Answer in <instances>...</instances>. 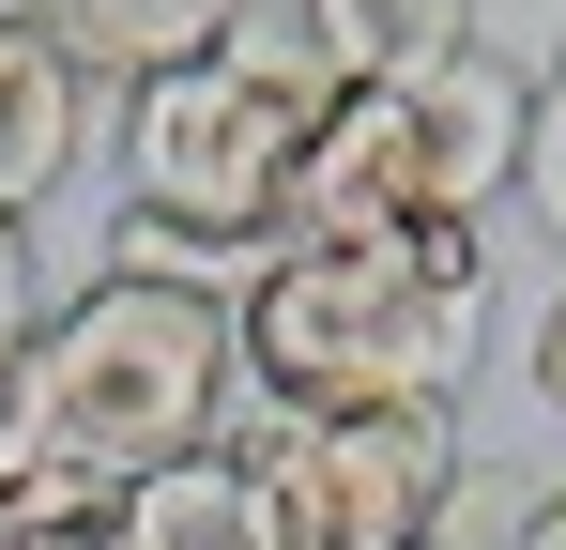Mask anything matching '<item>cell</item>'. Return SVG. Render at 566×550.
<instances>
[{
  "mask_svg": "<svg viewBox=\"0 0 566 550\" xmlns=\"http://www.w3.org/2000/svg\"><path fill=\"white\" fill-rule=\"evenodd\" d=\"M521 123L536 92L490 46L398 92H337V123L306 138V183H291V230L322 245L337 230H490V199H521Z\"/></svg>",
  "mask_w": 566,
  "mask_h": 550,
  "instance_id": "277c9868",
  "label": "cell"
},
{
  "mask_svg": "<svg viewBox=\"0 0 566 550\" xmlns=\"http://www.w3.org/2000/svg\"><path fill=\"white\" fill-rule=\"evenodd\" d=\"M552 77H566V46H552Z\"/></svg>",
  "mask_w": 566,
  "mask_h": 550,
  "instance_id": "9a60e30c",
  "label": "cell"
},
{
  "mask_svg": "<svg viewBox=\"0 0 566 550\" xmlns=\"http://www.w3.org/2000/svg\"><path fill=\"white\" fill-rule=\"evenodd\" d=\"M77 138H93V77H77V46L46 31V0H0V214H15V230L62 199Z\"/></svg>",
  "mask_w": 566,
  "mask_h": 550,
  "instance_id": "8992f818",
  "label": "cell"
},
{
  "mask_svg": "<svg viewBox=\"0 0 566 550\" xmlns=\"http://www.w3.org/2000/svg\"><path fill=\"white\" fill-rule=\"evenodd\" d=\"M46 31L77 46V77H185V62H214L230 31H245V0H46Z\"/></svg>",
  "mask_w": 566,
  "mask_h": 550,
  "instance_id": "9c48e42d",
  "label": "cell"
},
{
  "mask_svg": "<svg viewBox=\"0 0 566 550\" xmlns=\"http://www.w3.org/2000/svg\"><path fill=\"white\" fill-rule=\"evenodd\" d=\"M123 550H276V505H261L245 444H199L169 474H138L123 489Z\"/></svg>",
  "mask_w": 566,
  "mask_h": 550,
  "instance_id": "ba28073f",
  "label": "cell"
},
{
  "mask_svg": "<svg viewBox=\"0 0 566 550\" xmlns=\"http://www.w3.org/2000/svg\"><path fill=\"white\" fill-rule=\"evenodd\" d=\"M490 321V230H291L230 290L261 413H460Z\"/></svg>",
  "mask_w": 566,
  "mask_h": 550,
  "instance_id": "6da1fadb",
  "label": "cell"
},
{
  "mask_svg": "<svg viewBox=\"0 0 566 550\" xmlns=\"http://www.w3.org/2000/svg\"><path fill=\"white\" fill-rule=\"evenodd\" d=\"M521 382H536V413H566V275L536 290V321H521Z\"/></svg>",
  "mask_w": 566,
  "mask_h": 550,
  "instance_id": "7c38bea8",
  "label": "cell"
},
{
  "mask_svg": "<svg viewBox=\"0 0 566 550\" xmlns=\"http://www.w3.org/2000/svg\"><path fill=\"white\" fill-rule=\"evenodd\" d=\"M505 550H566V489H521V520H505Z\"/></svg>",
  "mask_w": 566,
  "mask_h": 550,
  "instance_id": "5bb4252c",
  "label": "cell"
},
{
  "mask_svg": "<svg viewBox=\"0 0 566 550\" xmlns=\"http://www.w3.org/2000/svg\"><path fill=\"white\" fill-rule=\"evenodd\" d=\"M15 398H31V444L93 489H138L169 458L230 444L245 413V337H230V290H169V275H93L77 306L31 321L15 352Z\"/></svg>",
  "mask_w": 566,
  "mask_h": 550,
  "instance_id": "3957f363",
  "label": "cell"
},
{
  "mask_svg": "<svg viewBox=\"0 0 566 550\" xmlns=\"http://www.w3.org/2000/svg\"><path fill=\"white\" fill-rule=\"evenodd\" d=\"M429 550H460V536H429Z\"/></svg>",
  "mask_w": 566,
  "mask_h": 550,
  "instance_id": "2e32d148",
  "label": "cell"
},
{
  "mask_svg": "<svg viewBox=\"0 0 566 550\" xmlns=\"http://www.w3.org/2000/svg\"><path fill=\"white\" fill-rule=\"evenodd\" d=\"M46 474H62V458L31 444V398H15V367H0V520H15V505H31Z\"/></svg>",
  "mask_w": 566,
  "mask_h": 550,
  "instance_id": "8fae6325",
  "label": "cell"
},
{
  "mask_svg": "<svg viewBox=\"0 0 566 550\" xmlns=\"http://www.w3.org/2000/svg\"><path fill=\"white\" fill-rule=\"evenodd\" d=\"M521 199H536V230L566 245V77H536V123H521Z\"/></svg>",
  "mask_w": 566,
  "mask_h": 550,
  "instance_id": "30bf717a",
  "label": "cell"
},
{
  "mask_svg": "<svg viewBox=\"0 0 566 550\" xmlns=\"http://www.w3.org/2000/svg\"><path fill=\"white\" fill-rule=\"evenodd\" d=\"M276 550H429L460 505V413H230Z\"/></svg>",
  "mask_w": 566,
  "mask_h": 550,
  "instance_id": "5b68a950",
  "label": "cell"
},
{
  "mask_svg": "<svg viewBox=\"0 0 566 550\" xmlns=\"http://www.w3.org/2000/svg\"><path fill=\"white\" fill-rule=\"evenodd\" d=\"M322 123H337V62L291 31V0H245L214 62L123 92V230H169L199 261L261 275L291 245V183Z\"/></svg>",
  "mask_w": 566,
  "mask_h": 550,
  "instance_id": "7a4b0ae2",
  "label": "cell"
},
{
  "mask_svg": "<svg viewBox=\"0 0 566 550\" xmlns=\"http://www.w3.org/2000/svg\"><path fill=\"white\" fill-rule=\"evenodd\" d=\"M31 321H46V290H31V230L0 214V367L31 352Z\"/></svg>",
  "mask_w": 566,
  "mask_h": 550,
  "instance_id": "4fadbf2b",
  "label": "cell"
},
{
  "mask_svg": "<svg viewBox=\"0 0 566 550\" xmlns=\"http://www.w3.org/2000/svg\"><path fill=\"white\" fill-rule=\"evenodd\" d=\"M291 31L337 62V92H398L474 62V0H291Z\"/></svg>",
  "mask_w": 566,
  "mask_h": 550,
  "instance_id": "52a82bcc",
  "label": "cell"
}]
</instances>
